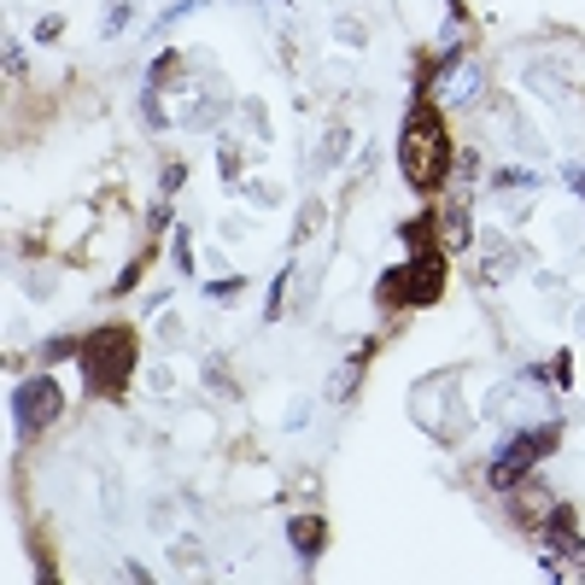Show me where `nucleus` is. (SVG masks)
Wrapping results in <instances>:
<instances>
[{"mask_svg": "<svg viewBox=\"0 0 585 585\" xmlns=\"http://www.w3.org/2000/svg\"><path fill=\"white\" fill-rule=\"evenodd\" d=\"M544 445H550V439H539V434L515 439L509 451H504V457L492 462V486H515V480H521V474L532 469V462H539V451H544Z\"/></svg>", "mask_w": 585, "mask_h": 585, "instance_id": "4", "label": "nucleus"}, {"mask_svg": "<svg viewBox=\"0 0 585 585\" xmlns=\"http://www.w3.org/2000/svg\"><path fill=\"white\" fill-rule=\"evenodd\" d=\"M580 194H585V170H580Z\"/></svg>", "mask_w": 585, "mask_h": 585, "instance_id": "7", "label": "nucleus"}, {"mask_svg": "<svg viewBox=\"0 0 585 585\" xmlns=\"http://www.w3.org/2000/svg\"><path fill=\"white\" fill-rule=\"evenodd\" d=\"M135 364V334L129 329H100L82 340V375H89L94 392H124Z\"/></svg>", "mask_w": 585, "mask_h": 585, "instance_id": "2", "label": "nucleus"}, {"mask_svg": "<svg viewBox=\"0 0 585 585\" xmlns=\"http://www.w3.org/2000/svg\"><path fill=\"white\" fill-rule=\"evenodd\" d=\"M54 410H59V387H54V381H30V387L19 392V416H24V427L54 422Z\"/></svg>", "mask_w": 585, "mask_h": 585, "instance_id": "5", "label": "nucleus"}, {"mask_svg": "<svg viewBox=\"0 0 585 585\" xmlns=\"http://www.w3.org/2000/svg\"><path fill=\"white\" fill-rule=\"evenodd\" d=\"M439 292H445V257L439 252H422L416 264H404V269L387 275L381 299L387 305H434Z\"/></svg>", "mask_w": 585, "mask_h": 585, "instance_id": "3", "label": "nucleus"}, {"mask_svg": "<svg viewBox=\"0 0 585 585\" xmlns=\"http://www.w3.org/2000/svg\"><path fill=\"white\" fill-rule=\"evenodd\" d=\"M399 159H404V176L410 187H439L445 176V159H451V135H445V117L427 106L410 112V124H404V141H399Z\"/></svg>", "mask_w": 585, "mask_h": 585, "instance_id": "1", "label": "nucleus"}, {"mask_svg": "<svg viewBox=\"0 0 585 585\" xmlns=\"http://www.w3.org/2000/svg\"><path fill=\"white\" fill-rule=\"evenodd\" d=\"M292 544H299L305 557H311V550L322 544V527H317V521H292Z\"/></svg>", "mask_w": 585, "mask_h": 585, "instance_id": "6", "label": "nucleus"}]
</instances>
